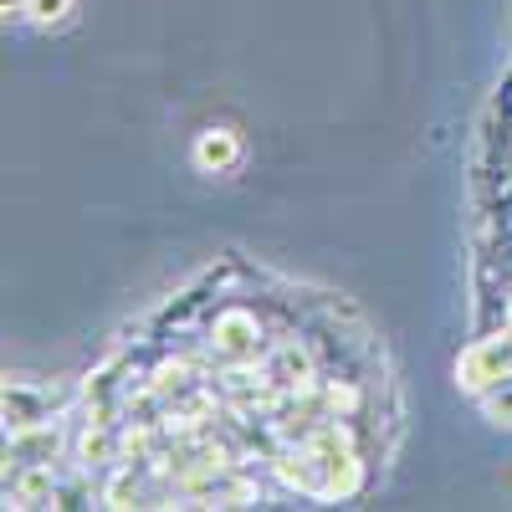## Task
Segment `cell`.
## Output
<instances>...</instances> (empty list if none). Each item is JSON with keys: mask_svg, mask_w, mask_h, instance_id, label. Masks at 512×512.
<instances>
[{"mask_svg": "<svg viewBox=\"0 0 512 512\" xmlns=\"http://www.w3.org/2000/svg\"><path fill=\"white\" fill-rule=\"evenodd\" d=\"M267 461L282 487L318 502H344L364 487V451L354 441V420H318L313 431L282 441Z\"/></svg>", "mask_w": 512, "mask_h": 512, "instance_id": "obj_1", "label": "cell"}, {"mask_svg": "<svg viewBox=\"0 0 512 512\" xmlns=\"http://www.w3.org/2000/svg\"><path fill=\"white\" fill-rule=\"evenodd\" d=\"M272 328H267V318L256 313V308H246V303H226V308H216L205 318V328H200V349H205V359L210 364H221V369H231V364H262L267 359V349H272Z\"/></svg>", "mask_w": 512, "mask_h": 512, "instance_id": "obj_2", "label": "cell"}, {"mask_svg": "<svg viewBox=\"0 0 512 512\" xmlns=\"http://www.w3.org/2000/svg\"><path fill=\"white\" fill-rule=\"evenodd\" d=\"M72 405H82V384L72 379H26V374H6V390H0V415H6V431L21 425H41V420H62Z\"/></svg>", "mask_w": 512, "mask_h": 512, "instance_id": "obj_3", "label": "cell"}, {"mask_svg": "<svg viewBox=\"0 0 512 512\" xmlns=\"http://www.w3.org/2000/svg\"><path fill=\"white\" fill-rule=\"evenodd\" d=\"M507 374H512V328L507 323H497L492 333L472 338V344L461 349V359H456V384H461V395H472V400L497 390Z\"/></svg>", "mask_w": 512, "mask_h": 512, "instance_id": "obj_4", "label": "cell"}, {"mask_svg": "<svg viewBox=\"0 0 512 512\" xmlns=\"http://www.w3.org/2000/svg\"><path fill=\"white\" fill-rule=\"evenodd\" d=\"M67 451V425L62 420H41L6 431V466H52Z\"/></svg>", "mask_w": 512, "mask_h": 512, "instance_id": "obj_5", "label": "cell"}, {"mask_svg": "<svg viewBox=\"0 0 512 512\" xmlns=\"http://www.w3.org/2000/svg\"><path fill=\"white\" fill-rule=\"evenodd\" d=\"M62 466H6V507H52Z\"/></svg>", "mask_w": 512, "mask_h": 512, "instance_id": "obj_6", "label": "cell"}, {"mask_svg": "<svg viewBox=\"0 0 512 512\" xmlns=\"http://www.w3.org/2000/svg\"><path fill=\"white\" fill-rule=\"evenodd\" d=\"M190 159H195L200 175H231L241 164V134L236 128H205V134H195Z\"/></svg>", "mask_w": 512, "mask_h": 512, "instance_id": "obj_7", "label": "cell"}, {"mask_svg": "<svg viewBox=\"0 0 512 512\" xmlns=\"http://www.w3.org/2000/svg\"><path fill=\"white\" fill-rule=\"evenodd\" d=\"M144 472H149V466L118 461L113 477L103 482V507H139L144 502Z\"/></svg>", "mask_w": 512, "mask_h": 512, "instance_id": "obj_8", "label": "cell"}, {"mask_svg": "<svg viewBox=\"0 0 512 512\" xmlns=\"http://www.w3.org/2000/svg\"><path fill=\"white\" fill-rule=\"evenodd\" d=\"M477 405H482V415H487L492 425H512V374L497 384V390H487Z\"/></svg>", "mask_w": 512, "mask_h": 512, "instance_id": "obj_9", "label": "cell"}, {"mask_svg": "<svg viewBox=\"0 0 512 512\" xmlns=\"http://www.w3.org/2000/svg\"><path fill=\"white\" fill-rule=\"evenodd\" d=\"M67 11H72V0H31V6H26V21L57 26V21H67Z\"/></svg>", "mask_w": 512, "mask_h": 512, "instance_id": "obj_10", "label": "cell"}]
</instances>
